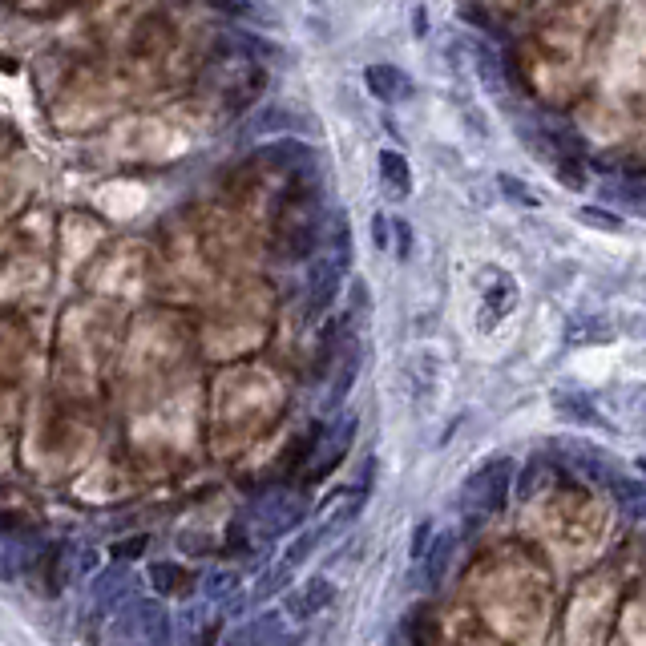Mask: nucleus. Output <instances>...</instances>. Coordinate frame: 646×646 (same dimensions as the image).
<instances>
[{
	"instance_id": "1",
	"label": "nucleus",
	"mask_w": 646,
	"mask_h": 646,
	"mask_svg": "<svg viewBox=\"0 0 646 646\" xmlns=\"http://www.w3.org/2000/svg\"><path fill=\"white\" fill-rule=\"evenodd\" d=\"M509 493H513V461L509 457H493L489 465L469 473V481L461 489V509H465L469 525H481L485 517H497L505 509Z\"/></svg>"
},
{
	"instance_id": "2",
	"label": "nucleus",
	"mask_w": 646,
	"mask_h": 646,
	"mask_svg": "<svg viewBox=\"0 0 646 646\" xmlns=\"http://www.w3.org/2000/svg\"><path fill=\"white\" fill-rule=\"evenodd\" d=\"M251 509H255L251 525H255V533L263 537V542H275V537H283V533H291V529H299L307 521V501L295 497V493H283V489L263 493Z\"/></svg>"
},
{
	"instance_id": "3",
	"label": "nucleus",
	"mask_w": 646,
	"mask_h": 646,
	"mask_svg": "<svg viewBox=\"0 0 646 646\" xmlns=\"http://www.w3.org/2000/svg\"><path fill=\"white\" fill-rule=\"evenodd\" d=\"M295 206H299V219L279 223V235H275V255L279 259H291V263L315 255V247H319V214H315V202L307 194H299Z\"/></svg>"
},
{
	"instance_id": "4",
	"label": "nucleus",
	"mask_w": 646,
	"mask_h": 646,
	"mask_svg": "<svg viewBox=\"0 0 646 646\" xmlns=\"http://www.w3.org/2000/svg\"><path fill=\"white\" fill-rule=\"evenodd\" d=\"M356 416L352 412H344V416H336L332 424H328V437H323V445H319V453H315V465L303 473V485L311 489V485H319V481H328L336 469H340V461H344V453H348V445H352V437H356Z\"/></svg>"
},
{
	"instance_id": "5",
	"label": "nucleus",
	"mask_w": 646,
	"mask_h": 646,
	"mask_svg": "<svg viewBox=\"0 0 646 646\" xmlns=\"http://www.w3.org/2000/svg\"><path fill=\"white\" fill-rule=\"evenodd\" d=\"M336 602V586H332V578H307L303 586H295L291 594H283V610H287V618L291 622H307V618H315V614H323Z\"/></svg>"
},
{
	"instance_id": "6",
	"label": "nucleus",
	"mask_w": 646,
	"mask_h": 646,
	"mask_svg": "<svg viewBox=\"0 0 646 646\" xmlns=\"http://www.w3.org/2000/svg\"><path fill=\"white\" fill-rule=\"evenodd\" d=\"M340 279H344V267L336 259H315L311 275H307V315L319 319L323 311H332L336 295H340Z\"/></svg>"
},
{
	"instance_id": "7",
	"label": "nucleus",
	"mask_w": 646,
	"mask_h": 646,
	"mask_svg": "<svg viewBox=\"0 0 646 646\" xmlns=\"http://www.w3.org/2000/svg\"><path fill=\"white\" fill-rule=\"evenodd\" d=\"M364 85H368V93L376 101H404V97H412V81L396 65H368L364 69Z\"/></svg>"
},
{
	"instance_id": "8",
	"label": "nucleus",
	"mask_w": 646,
	"mask_h": 646,
	"mask_svg": "<svg viewBox=\"0 0 646 646\" xmlns=\"http://www.w3.org/2000/svg\"><path fill=\"white\" fill-rule=\"evenodd\" d=\"M231 642H259V646H267V642H291L287 610H263V614H255L243 630L231 634Z\"/></svg>"
},
{
	"instance_id": "9",
	"label": "nucleus",
	"mask_w": 646,
	"mask_h": 646,
	"mask_svg": "<svg viewBox=\"0 0 646 646\" xmlns=\"http://www.w3.org/2000/svg\"><path fill=\"white\" fill-rule=\"evenodd\" d=\"M255 162H279V170H295V174H311L315 170V150L295 142V138H279L275 146L259 150Z\"/></svg>"
},
{
	"instance_id": "10",
	"label": "nucleus",
	"mask_w": 646,
	"mask_h": 646,
	"mask_svg": "<svg viewBox=\"0 0 646 646\" xmlns=\"http://www.w3.org/2000/svg\"><path fill=\"white\" fill-rule=\"evenodd\" d=\"M550 400H554V408L562 412V420H570V424H594V428H610L606 420H602V412H598V404L586 396V392H570V388H558V392H550Z\"/></svg>"
},
{
	"instance_id": "11",
	"label": "nucleus",
	"mask_w": 646,
	"mask_h": 646,
	"mask_svg": "<svg viewBox=\"0 0 646 646\" xmlns=\"http://www.w3.org/2000/svg\"><path fill=\"white\" fill-rule=\"evenodd\" d=\"M606 489H610V497H614V505L630 517V521H638V525H646V481H634V477H610L606 481Z\"/></svg>"
},
{
	"instance_id": "12",
	"label": "nucleus",
	"mask_w": 646,
	"mask_h": 646,
	"mask_svg": "<svg viewBox=\"0 0 646 646\" xmlns=\"http://www.w3.org/2000/svg\"><path fill=\"white\" fill-rule=\"evenodd\" d=\"M493 275V287L485 291V307H489V315L481 311V332H493V323L497 319H505L509 311H513V303H517V283L509 279V275H501V271H489Z\"/></svg>"
},
{
	"instance_id": "13",
	"label": "nucleus",
	"mask_w": 646,
	"mask_h": 646,
	"mask_svg": "<svg viewBox=\"0 0 646 646\" xmlns=\"http://www.w3.org/2000/svg\"><path fill=\"white\" fill-rule=\"evenodd\" d=\"M453 554H457V533H437L433 537V546H428L424 554V582L428 590H441L449 566H453Z\"/></svg>"
},
{
	"instance_id": "14",
	"label": "nucleus",
	"mask_w": 646,
	"mask_h": 646,
	"mask_svg": "<svg viewBox=\"0 0 646 646\" xmlns=\"http://www.w3.org/2000/svg\"><path fill=\"white\" fill-rule=\"evenodd\" d=\"M146 582H150V590H154L158 598H186L190 586H194V578H190L182 566H174V562H154V566L146 570Z\"/></svg>"
},
{
	"instance_id": "15",
	"label": "nucleus",
	"mask_w": 646,
	"mask_h": 646,
	"mask_svg": "<svg viewBox=\"0 0 646 646\" xmlns=\"http://www.w3.org/2000/svg\"><path fill=\"white\" fill-rule=\"evenodd\" d=\"M598 194L626 206V210H634V214H646V182L642 178H602Z\"/></svg>"
},
{
	"instance_id": "16",
	"label": "nucleus",
	"mask_w": 646,
	"mask_h": 646,
	"mask_svg": "<svg viewBox=\"0 0 646 646\" xmlns=\"http://www.w3.org/2000/svg\"><path fill=\"white\" fill-rule=\"evenodd\" d=\"M138 630L142 642H170V610L158 598H138Z\"/></svg>"
},
{
	"instance_id": "17",
	"label": "nucleus",
	"mask_w": 646,
	"mask_h": 646,
	"mask_svg": "<svg viewBox=\"0 0 646 646\" xmlns=\"http://www.w3.org/2000/svg\"><path fill=\"white\" fill-rule=\"evenodd\" d=\"M380 178H384L392 198L412 194V166H408V158L400 150H380Z\"/></svg>"
},
{
	"instance_id": "18",
	"label": "nucleus",
	"mask_w": 646,
	"mask_h": 646,
	"mask_svg": "<svg viewBox=\"0 0 646 646\" xmlns=\"http://www.w3.org/2000/svg\"><path fill=\"white\" fill-rule=\"evenodd\" d=\"M356 376H360V348H356V344H344V356H340V376H336V384H332V400H328V408H332V412H336V408L348 400V392H352Z\"/></svg>"
},
{
	"instance_id": "19",
	"label": "nucleus",
	"mask_w": 646,
	"mask_h": 646,
	"mask_svg": "<svg viewBox=\"0 0 646 646\" xmlns=\"http://www.w3.org/2000/svg\"><path fill=\"white\" fill-rule=\"evenodd\" d=\"M566 340L570 344H606V340H614V328L602 315H582V319H570Z\"/></svg>"
},
{
	"instance_id": "20",
	"label": "nucleus",
	"mask_w": 646,
	"mask_h": 646,
	"mask_svg": "<svg viewBox=\"0 0 646 646\" xmlns=\"http://www.w3.org/2000/svg\"><path fill=\"white\" fill-rule=\"evenodd\" d=\"M497 190H501V198H509L513 206H525V210H542V194H537L525 178H517V174H497Z\"/></svg>"
},
{
	"instance_id": "21",
	"label": "nucleus",
	"mask_w": 646,
	"mask_h": 646,
	"mask_svg": "<svg viewBox=\"0 0 646 646\" xmlns=\"http://www.w3.org/2000/svg\"><path fill=\"white\" fill-rule=\"evenodd\" d=\"M295 126H299V118L291 110H283V105H263V114L251 122V134H287Z\"/></svg>"
},
{
	"instance_id": "22",
	"label": "nucleus",
	"mask_w": 646,
	"mask_h": 646,
	"mask_svg": "<svg viewBox=\"0 0 646 646\" xmlns=\"http://www.w3.org/2000/svg\"><path fill=\"white\" fill-rule=\"evenodd\" d=\"M465 49H469V57H473V65H477V77H481L489 89H501V65H497V53H493L485 41H469Z\"/></svg>"
},
{
	"instance_id": "23",
	"label": "nucleus",
	"mask_w": 646,
	"mask_h": 646,
	"mask_svg": "<svg viewBox=\"0 0 646 646\" xmlns=\"http://www.w3.org/2000/svg\"><path fill=\"white\" fill-rule=\"evenodd\" d=\"M235 590H239L235 570H214V574L202 578V598L206 602H227V598H235Z\"/></svg>"
},
{
	"instance_id": "24",
	"label": "nucleus",
	"mask_w": 646,
	"mask_h": 646,
	"mask_svg": "<svg viewBox=\"0 0 646 646\" xmlns=\"http://www.w3.org/2000/svg\"><path fill=\"white\" fill-rule=\"evenodd\" d=\"M574 219L578 223H586V227H594V231H610V235H618L626 223H622V214H614V210H602V206H578L574 210Z\"/></svg>"
},
{
	"instance_id": "25",
	"label": "nucleus",
	"mask_w": 646,
	"mask_h": 646,
	"mask_svg": "<svg viewBox=\"0 0 646 646\" xmlns=\"http://www.w3.org/2000/svg\"><path fill=\"white\" fill-rule=\"evenodd\" d=\"M323 537H328V529H303L295 542L287 546V554H283V562H291V566H303L307 558H311V550L323 542Z\"/></svg>"
},
{
	"instance_id": "26",
	"label": "nucleus",
	"mask_w": 646,
	"mask_h": 646,
	"mask_svg": "<svg viewBox=\"0 0 646 646\" xmlns=\"http://www.w3.org/2000/svg\"><path fill=\"white\" fill-rule=\"evenodd\" d=\"M291 562H283V566H275V570H267L263 578H259V586H255V602H267V598H279L283 594V586L291 582Z\"/></svg>"
},
{
	"instance_id": "27",
	"label": "nucleus",
	"mask_w": 646,
	"mask_h": 646,
	"mask_svg": "<svg viewBox=\"0 0 646 646\" xmlns=\"http://www.w3.org/2000/svg\"><path fill=\"white\" fill-rule=\"evenodd\" d=\"M210 9H219L227 17H243V21H267L255 0H210Z\"/></svg>"
},
{
	"instance_id": "28",
	"label": "nucleus",
	"mask_w": 646,
	"mask_h": 646,
	"mask_svg": "<svg viewBox=\"0 0 646 646\" xmlns=\"http://www.w3.org/2000/svg\"><path fill=\"white\" fill-rule=\"evenodd\" d=\"M578 158H582V154H558V166H554V174H558L562 186H570V190H582V186H586V174H582Z\"/></svg>"
},
{
	"instance_id": "29",
	"label": "nucleus",
	"mask_w": 646,
	"mask_h": 646,
	"mask_svg": "<svg viewBox=\"0 0 646 646\" xmlns=\"http://www.w3.org/2000/svg\"><path fill=\"white\" fill-rule=\"evenodd\" d=\"M146 546H150V537L146 533H134V537H126V542H114L110 554H114V562H134V558L146 554Z\"/></svg>"
},
{
	"instance_id": "30",
	"label": "nucleus",
	"mask_w": 646,
	"mask_h": 646,
	"mask_svg": "<svg viewBox=\"0 0 646 646\" xmlns=\"http://www.w3.org/2000/svg\"><path fill=\"white\" fill-rule=\"evenodd\" d=\"M433 521H420L416 529H412V562H424V554H428V546H433Z\"/></svg>"
},
{
	"instance_id": "31",
	"label": "nucleus",
	"mask_w": 646,
	"mask_h": 646,
	"mask_svg": "<svg viewBox=\"0 0 646 646\" xmlns=\"http://www.w3.org/2000/svg\"><path fill=\"white\" fill-rule=\"evenodd\" d=\"M392 239H396V259L408 263L412 259V227L404 219H392Z\"/></svg>"
},
{
	"instance_id": "32",
	"label": "nucleus",
	"mask_w": 646,
	"mask_h": 646,
	"mask_svg": "<svg viewBox=\"0 0 646 646\" xmlns=\"http://www.w3.org/2000/svg\"><path fill=\"white\" fill-rule=\"evenodd\" d=\"M336 263L348 271V263H352V243H348V223L344 219H336Z\"/></svg>"
},
{
	"instance_id": "33",
	"label": "nucleus",
	"mask_w": 646,
	"mask_h": 646,
	"mask_svg": "<svg viewBox=\"0 0 646 646\" xmlns=\"http://www.w3.org/2000/svg\"><path fill=\"white\" fill-rule=\"evenodd\" d=\"M388 239H392V223L376 210L372 214V243H376V251H388Z\"/></svg>"
},
{
	"instance_id": "34",
	"label": "nucleus",
	"mask_w": 646,
	"mask_h": 646,
	"mask_svg": "<svg viewBox=\"0 0 646 646\" xmlns=\"http://www.w3.org/2000/svg\"><path fill=\"white\" fill-rule=\"evenodd\" d=\"M412 33H416V37H424V33H428V13H424V5L412 13Z\"/></svg>"
},
{
	"instance_id": "35",
	"label": "nucleus",
	"mask_w": 646,
	"mask_h": 646,
	"mask_svg": "<svg viewBox=\"0 0 646 646\" xmlns=\"http://www.w3.org/2000/svg\"><path fill=\"white\" fill-rule=\"evenodd\" d=\"M638 473H642V477H646V457H638Z\"/></svg>"
}]
</instances>
